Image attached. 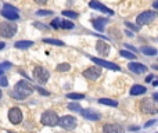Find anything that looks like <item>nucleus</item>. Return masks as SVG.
Returning <instances> with one entry per match:
<instances>
[{
    "instance_id": "ea45409f",
    "label": "nucleus",
    "mask_w": 158,
    "mask_h": 133,
    "mask_svg": "<svg viewBox=\"0 0 158 133\" xmlns=\"http://www.w3.org/2000/svg\"><path fill=\"white\" fill-rule=\"evenodd\" d=\"M152 78H154V75H147V78H146V82H151V80H152Z\"/></svg>"
},
{
    "instance_id": "a18cd8bd",
    "label": "nucleus",
    "mask_w": 158,
    "mask_h": 133,
    "mask_svg": "<svg viewBox=\"0 0 158 133\" xmlns=\"http://www.w3.org/2000/svg\"><path fill=\"white\" fill-rule=\"evenodd\" d=\"M0 75H3V71H0Z\"/></svg>"
},
{
    "instance_id": "c85d7f7f",
    "label": "nucleus",
    "mask_w": 158,
    "mask_h": 133,
    "mask_svg": "<svg viewBox=\"0 0 158 133\" xmlns=\"http://www.w3.org/2000/svg\"><path fill=\"white\" fill-rule=\"evenodd\" d=\"M51 14H53V11H50V10H39V11H36V15H40V17L51 15Z\"/></svg>"
},
{
    "instance_id": "c756f323",
    "label": "nucleus",
    "mask_w": 158,
    "mask_h": 133,
    "mask_svg": "<svg viewBox=\"0 0 158 133\" xmlns=\"http://www.w3.org/2000/svg\"><path fill=\"white\" fill-rule=\"evenodd\" d=\"M33 26L38 28V29H42V30H47V29H49V26H47V25H43V24H40V22H35V24H33Z\"/></svg>"
},
{
    "instance_id": "f3484780",
    "label": "nucleus",
    "mask_w": 158,
    "mask_h": 133,
    "mask_svg": "<svg viewBox=\"0 0 158 133\" xmlns=\"http://www.w3.org/2000/svg\"><path fill=\"white\" fill-rule=\"evenodd\" d=\"M0 14H2L4 18L10 19V21H15V19L19 18L18 13H15V11H10V10H6V8H2V11H0Z\"/></svg>"
},
{
    "instance_id": "9b49d317",
    "label": "nucleus",
    "mask_w": 158,
    "mask_h": 133,
    "mask_svg": "<svg viewBox=\"0 0 158 133\" xmlns=\"http://www.w3.org/2000/svg\"><path fill=\"white\" fill-rule=\"evenodd\" d=\"M79 112L82 114L83 118L89 119V121H100L101 119V114L94 110H80Z\"/></svg>"
},
{
    "instance_id": "f257e3e1",
    "label": "nucleus",
    "mask_w": 158,
    "mask_h": 133,
    "mask_svg": "<svg viewBox=\"0 0 158 133\" xmlns=\"http://www.w3.org/2000/svg\"><path fill=\"white\" fill-rule=\"evenodd\" d=\"M33 86L26 80H19L17 82V85L14 86V90L10 93L11 97H14L15 100H24L26 96H30L33 93Z\"/></svg>"
},
{
    "instance_id": "f03ea898",
    "label": "nucleus",
    "mask_w": 158,
    "mask_h": 133,
    "mask_svg": "<svg viewBox=\"0 0 158 133\" xmlns=\"http://www.w3.org/2000/svg\"><path fill=\"white\" fill-rule=\"evenodd\" d=\"M17 32V24L15 22H3L0 24V36L2 38H13Z\"/></svg>"
},
{
    "instance_id": "473e14b6",
    "label": "nucleus",
    "mask_w": 158,
    "mask_h": 133,
    "mask_svg": "<svg viewBox=\"0 0 158 133\" xmlns=\"http://www.w3.org/2000/svg\"><path fill=\"white\" fill-rule=\"evenodd\" d=\"M125 25H126V26H129L130 29H133V30H139V28H140V25H133V24H130V22H125Z\"/></svg>"
},
{
    "instance_id": "cd10ccee",
    "label": "nucleus",
    "mask_w": 158,
    "mask_h": 133,
    "mask_svg": "<svg viewBox=\"0 0 158 133\" xmlns=\"http://www.w3.org/2000/svg\"><path fill=\"white\" fill-rule=\"evenodd\" d=\"M68 110H69V111H76V112H79L82 108H80V105L76 104V103H71V104L68 105Z\"/></svg>"
},
{
    "instance_id": "c03bdc74",
    "label": "nucleus",
    "mask_w": 158,
    "mask_h": 133,
    "mask_svg": "<svg viewBox=\"0 0 158 133\" xmlns=\"http://www.w3.org/2000/svg\"><path fill=\"white\" fill-rule=\"evenodd\" d=\"M0 99H2V90H0Z\"/></svg>"
},
{
    "instance_id": "393cba45",
    "label": "nucleus",
    "mask_w": 158,
    "mask_h": 133,
    "mask_svg": "<svg viewBox=\"0 0 158 133\" xmlns=\"http://www.w3.org/2000/svg\"><path fill=\"white\" fill-rule=\"evenodd\" d=\"M67 99H69V100H82V99H85V94H82V93H68L67 94Z\"/></svg>"
},
{
    "instance_id": "4be33fe9",
    "label": "nucleus",
    "mask_w": 158,
    "mask_h": 133,
    "mask_svg": "<svg viewBox=\"0 0 158 133\" xmlns=\"http://www.w3.org/2000/svg\"><path fill=\"white\" fill-rule=\"evenodd\" d=\"M99 103L100 104H104V105H110V107H116V105H118V101L111 100V99H100Z\"/></svg>"
},
{
    "instance_id": "39448f33",
    "label": "nucleus",
    "mask_w": 158,
    "mask_h": 133,
    "mask_svg": "<svg viewBox=\"0 0 158 133\" xmlns=\"http://www.w3.org/2000/svg\"><path fill=\"white\" fill-rule=\"evenodd\" d=\"M49 76H50L49 71H47L46 68H43V66H36V68L33 69V78L36 79V82L42 83V85L49 80Z\"/></svg>"
},
{
    "instance_id": "dca6fc26",
    "label": "nucleus",
    "mask_w": 158,
    "mask_h": 133,
    "mask_svg": "<svg viewBox=\"0 0 158 133\" xmlns=\"http://www.w3.org/2000/svg\"><path fill=\"white\" fill-rule=\"evenodd\" d=\"M107 22H108V19H105V18H93V19H91V24H93L94 29L100 30V32H103V30H104L105 24H107Z\"/></svg>"
},
{
    "instance_id": "2f4dec72",
    "label": "nucleus",
    "mask_w": 158,
    "mask_h": 133,
    "mask_svg": "<svg viewBox=\"0 0 158 133\" xmlns=\"http://www.w3.org/2000/svg\"><path fill=\"white\" fill-rule=\"evenodd\" d=\"M10 66H13L11 62H7V61H6V62H0V71H3V69H8Z\"/></svg>"
},
{
    "instance_id": "4468645a",
    "label": "nucleus",
    "mask_w": 158,
    "mask_h": 133,
    "mask_svg": "<svg viewBox=\"0 0 158 133\" xmlns=\"http://www.w3.org/2000/svg\"><path fill=\"white\" fill-rule=\"evenodd\" d=\"M89 7L96 8V10H100V11H103V13H105V14H110V15H114V11L112 10H110L108 7H105L104 4L96 2V0H91V2H89Z\"/></svg>"
},
{
    "instance_id": "9d476101",
    "label": "nucleus",
    "mask_w": 158,
    "mask_h": 133,
    "mask_svg": "<svg viewBox=\"0 0 158 133\" xmlns=\"http://www.w3.org/2000/svg\"><path fill=\"white\" fill-rule=\"evenodd\" d=\"M91 61L94 64H97L99 66H104V68H108V69H112V71H119V66L114 62H110V61H105L103 58H97V57H91Z\"/></svg>"
},
{
    "instance_id": "20e7f679",
    "label": "nucleus",
    "mask_w": 158,
    "mask_h": 133,
    "mask_svg": "<svg viewBox=\"0 0 158 133\" xmlns=\"http://www.w3.org/2000/svg\"><path fill=\"white\" fill-rule=\"evenodd\" d=\"M40 122L43 125H47V126H54V125L58 123V115L51 110L46 111V112H43V115H42Z\"/></svg>"
},
{
    "instance_id": "b1692460",
    "label": "nucleus",
    "mask_w": 158,
    "mask_h": 133,
    "mask_svg": "<svg viewBox=\"0 0 158 133\" xmlns=\"http://www.w3.org/2000/svg\"><path fill=\"white\" fill-rule=\"evenodd\" d=\"M119 54H121L122 57H125V58H129V60H136V57H137L135 53L126 51V50H121V51H119Z\"/></svg>"
},
{
    "instance_id": "aec40b11",
    "label": "nucleus",
    "mask_w": 158,
    "mask_h": 133,
    "mask_svg": "<svg viewBox=\"0 0 158 133\" xmlns=\"http://www.w3.org/2000/svg\"><path fill=\"white\" fill-rule=\"evenodd\" d=\"M43 43L53 44V46H65V43H64V42L57 40V39H47V38H44L43 39Z\"/></svg>"
},
{
    "instance_id": "1a4fd4ad",
    "label": "nucleus",
    "mask_w": 158,
    "mask_h": 133,
    "mask_svg": "<svg viewBox=\"0 0 158 133\" xmlns=\"http://www.w3.org/2000/svg\"><path fill=\"white\" fill-rule=\"evenodd\" d=\"M100 75H101V69L99 66H90V68L83 71V76L89 80H96Z\"/></svg>"
},
{
    "instance_id": "58836bf2",
    "label": "nucleus",
    "mask_w": 158,
    "mask_h": 133,
    "mask_svg": "<svg viewBox=\"0 0 158 133\" xmlns=\"http://www.w3.org/2000/svg\"><path fill=\"white\" fill-rule=\"evenodd\" d=\"M33 2H35L36 4H40V6H42V4H44V3H46L47 0H33Z\"/></svg>"
},
{
    "instance_id": "e433bc0d",
    "label": "nucleus",
    "mask_w": 158,
    "mask_h": 133,
    "mask_svg": "<svg viewBox=\"0 0 158 133\" xmlns=\"http://www.w3.org/2000/svg\"><path fill=\"white\" fill-rule=\"evenodd\" d=\"M155 122H157V121H155V119H151V121H148V122H147V123H146V127H148V126H152V125H154Z\"/></svg>"
},
{
    "instance_id": "bb28decb",
    "label": "nucleus",
    "mask_w": 158,
    "mask_h": 133,
    "mask_svg": "<svg viewBox=\"0 0 158 133\" xmlns=\"http://www.w3.org/2000/svg\"><path fill=\"white\" fill-rule=\"evenodd\" d=\"M63 15H65V17H68V18H72V19H76L78 17V13H74V11H69V10H64L63 11Z\"/></svg>"
},
{
    "instance_id": "6e6552de",
    "label": "nucleus",
    "mask_w": 158,
    "mask_h": 133,
    "mask_svg": "<svg viewBox=\"0 0 158 133\" xmlns=\"http://www.w3.org/2000/svg\"><path fill=\"white\" fill-rule=\"evenodd\" d=\"M8 119H10V122L13 125L21 123V121H22V112H21V110H19L18 107L10 108V111H8Z\"/></svg>"
},
{
    "instance_id": "2eb2a0df",
    "label": "nucleus",
    "mask_w": 158,
    "mask_h": 133,
    "mask_svg": "<svg viewBox=\"0 0 158 133\" xmlns=\"http://www.w3.org/2000/svg\"><path fill=\"white\" fill-rule=\"evenodd\" d=\"M128 68L132 72H135V74H144V72L147 71V66L141 62H129Z\"/></svg>"
},
{
    "instance_id": "4c0bfd02",
    "label": "nucleus",
    "mask_w": 158,
    "mask_h": 133,
    "mask_svg": "<svg viewBox=\"0 0 158 133\" xmlns=\"http://www.w3.org/2000/svg\"><path fill=\"white\" fill-rule=\"evenodd\" d=\"M125 46H126V47H128V49H129V50H132V51L135 53V54H136V53H137V50H136V49H135V47H133V46H130V44H125Z\"/></svg>"
},
{
    "instance_id": "37998d69",
    "label": "nucleus",
    "mask_w": 158,
    "mask_h": 133,
    "mask_svg": "<svg viewBox=\"0 0 158 133\" xmlns=\"http://www.w3.org/2000/svg\"><path fill=\"white\" fill-rule=\"evenodd\" d=\"M125 33H126L128 36H132V35H133V33H132V32H129V30H126V32H125Z\"/></svg>"
},
{
    "instance_id": "a211bd4d",
    "label": "nucleus",
    "mask_w": 158,
    "mask_h": 133,
    "mask_svg": "<svg viewBox=\"0 0 158 133\" xmlns=\"http://www.w3.org/2000/svg\"><path fill=\"white\" fill-rule=\"evenodd\" d=\"M146 91H147V89L141 85H135L130 89V94H132V96H140V94H144Z\"/></svg>"
},
{
    "instance_id": "7c9ffc66",
    "label": "nucleus",
    "mask_w": 158,
    "mask_h": 133,
    "mask_svg": "<svg viewBox=\"0 0 158 133\" xmlns=\"http://www.w3.org/2000/svg\"><path fill=\"white\" fill-rule=\"evenodd\" d=\"M60 21H61L60 18H54V19H53V21H51V28L58 29V28H60Z\"/></svg>"
},
{
    "instance_id": "0eeeda50",
    "label": "nucleus",
    "mask_w": 158,
    "mask_h": 133,
    "mask_svg": "<svg viewBox=\"0 0 158 133\" xmlns=\"http://www.w3.org/2000/svg\"><path fill=\"white\" fill-rule=\"evenodd\" d=\"M155 17H157L155 11H144V13H141L140 15L136 18V22H137L139 25H146V24H150V22L154 21Z\"/></svg>"
},
{
    "instance_id": "a878e982",
    "label": "nucleus",
    "mask_w": 158,
    "mask_h": 133,
    "mask_svg": "<svg viewBox=\"0 0 158 133\" xmlns=\"http://www.w3.org/2000/svg\"><path fill=\"white\" fill-rule=\"evenodd\" d=\"M71 69V65L68 62H63V64H58L57 65V71L58 72H67Z\"/></svg>"
},
{
    "instance_id": "6ab92c4d",
    "label": "nucleus",
    "mask_w": 158,
    "mask_h": 133,
    "mask_svg": "<svg viewBox=\"0 0 158 133\" xmlns=\"http://www.w3.org/2000/svg\"><path fill=\"white\" fill-rule=\"evenodd\" d=\"M32 44H33L32 40H19L14 46H15V49H29Z\"/></svg>"
},
{
    "instance_id": "5701e85b",
    "label": "nucleus",
    "mask_w": 158,
    "mask_h": 133,
    "mask_svg": "<svg viewBox=\"0 0 158 133\" xmlns=\"http://www.w3.org/2000/svg\"><path fill=\"white\" fill-rule=\"evenodd\" d=\"M60 28H63V29H72V28H74V24H72L71 21H68V19H61Z\"/></svg>"
},
{
    "instance_id": "a19ab883",
    "label": "nucleus",
    "mask_w": 158,
    "mask_h": 133,
    "mask_svg": "<svg viewBox=\"0 0 158 133\" xmlns=\"http://www.w3.org/2000/svg\"><path fill=\"white\" fill-rule=\"evenodd\" d=\"M4 47H6V43L4 42H0V50H3Z\"/></svg>"
},
{
    "instance_id": "72a5a7b5",
    "label": "nucleus",
    "mask_w": 158,
    "mask_h": 133,
    "mask_svg": "<svg viewBox=\"0 0 158 133\" xmlns=\"http://www.w3.org/2000/svg\"><path fill=\"white\" fill-rule=\"evenodd\" d=\"M7 85H8L7 78H4L3 75H0V86H7Z\"/></svg>"
},
{
    "instance_id": "79ce46f5",
    "label": "nucleus",
    "mask_w": 158,
    "mask_h": 133,
    "mask_svg": "<svg viewBox=\"0 0 158 133\" xmlns=\"http://www.w3.org/2000/svg\"><path fill=\"white\" fill-rule=\"evenodd\" d=\"M152 99H154V101H157V99H158V94H157V93H154V94H152Z\"/></svg>"
},
{
    "instance_id": "ddd939ff",
    "label": "nucleus",
    "mask_w": 158,
    "mask_h": 133,
    "mask_svg": "<svg viewBox=\"0 0 158 133\" xmlns=\"http://www.w3.org/2000/svg\"><path fill=\"white\" fill-rule=\"evenodd\" d=\"M104 133H125V129L118 123H107L104 125Z\"/></svg>"
},
{
    "instance_id": "f8f14e48",
    "label": "nucleus",
    "mask_w": 158,
    "mask_h": 133,
    "mask_svg": "<svg viewBox=\"0 0 158 133\" xmlns=\"http://www.w3.org/2000/svg\"><path fill=\"white\" fill-rule=\"evenodd\" d=\"M96 50L100 55H108L110 54V44L105 40H99L96 43Z\"/></svg>"
},
{
    "instance_id": "7ed1b4c3",
    "label": "nucleus",
    "mask_w": 158,
    "mask_h": 133,
    "mask_svg": "<svg viewBox=\"0 0 158 133\" xmlns=\"http://www.w3.org/2000/svg\"><path fill=\"white\" fill-rule=\"evenodd\" d=\"M58 125L67 130H72L76 127V118L72 115H64L58 118Z\"/></svg>"
},
{
    "instance_id": "c9c22d12",
    "label": "nucleus",
    "mask_w": 158,
    "mask_h": 133,
    "mask_svg": "<svg viewBox=\"0 0 158 133\" xmlns=\"http://www.w3.org/2000/svg\"><path fill=\"white\" fill-rule=\"evenodd\" d=\"M36 90H38L39 91V93H40V94H43V96H49V91H46V90H43V89H42V87H36Z\"/></svg>"
},
{
    "instance_id": "423d86ee",
    "label": "nucleus",
    "mask_w": 158,
    "mask_h": 133,
    "mask_svg": "<svg viewBox=\"0 0 158 133\" xmlns=\"http://www.w3.org/2000/svg\"><path fill=\"white\" fill-rule=\"evenodd\" d=\"M140 110L146 114H157V105H155L154 100H150V99H144L141 100L140 103Z\"/></svg>"
},
{
    "instance_id": "f704fd0d",
    "label": "nucleus",
    "mask_w": 158,
    "mask_h": 133,
    "mask_svg": "<svg viewBox=\"0 0 158 133\" xmlns=\"http://www.w3.org/2000/svg\"><path fill=\"white\" fill-rule=\"evenodd\" d=\"M3 8H6V10H10V11H15V13H18V10H17L14 6H11V4H4V7Z\"/></svg>"
},
{
    "instance_id": "412c9836",
    "label": "nucleus",
    "mask_w": 158,
    "mask_h": 133,
    "mask_svg": "<svg viewBox=\"0 0 158 133\" xmlns=\"http://www.w3.org/2000/svg\"><path fill=\"white\" fill-rule=\"evenodd\" d=\"M141 53L143 54H146V55H155L157 54V50L154 49V47H148V46H144V47H141Z\"/></svg>"
}]
</instances>
